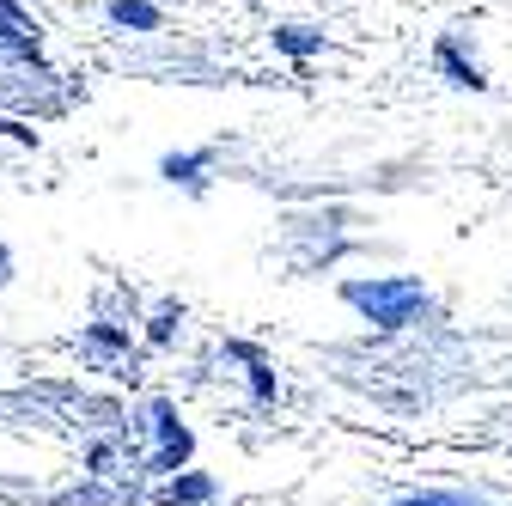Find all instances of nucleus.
<instances>
[{
    "label": "nucleus",
    "mask_w": 512,
    "mask_h": 506,
    "mask_svg": "<svg viewBox=\"0 0 512 506\" xmlns=\"http://www.w3.org/2000/svg\"><path fill=\"white\" fill-rule=\"evenodd\" d=\"M342 299L348 305H360L366 318L378 324V330H403L415 311L427 305V293H421V281L415 275H384V281H348L342 287Z\"/></svg>",
    "instance_id": "f257e3e1"
},
{
    "label": "nucleus",
    "mask_w": 512,
    "mask_h": 506,
    "mask_svg": "<svg viewBox=\"0 0 512 506\" xmlns=\"http://www.w3.org/2000/svg\"><path fill=\"white\" fill-rule=\"evenodd\" d=\"M153 421H159V439H165V446H159V470L183 464V458H189V433L177 427V415H171L165 403H153Z\"/></svg>",
    "instance_id": "f03ea898"
},
{
    "label": "nucleus",
    "mask_w": 512,
    "mask_h": 506,
    "mask_svg": "<svg viewBox=\"0 0 512 506\" xmlns=\"http://www.w3.org/2000/svg\"><path fill=\"white\" fill-rule=\"evenodd\" d=\"M0 43L13 49H37V19L25 7H13V0H0Z\"/></svg>",
    "instance_id": "7ed1b4c3"
},
{
    "label": "nucleus",
    "mask_w": 512,
    "mask_h": 506,
    "mask_svg": "<svg viewBox=\"0 0 512 506\" xmlns=\"http://www.w3.org/2000/svg\"><path fill=\"white\" fill-rule=\"evenodd\" d=\"M110 19L122 31H159V7H147V0H110Z\"/></svg>",
    "instance_id": "20e7f679"
},
{
    "label": "nucleus",
    "mask_w": 512,
    "mask_h": 506,
    "mask_svg": "<svg viewBox=\"0 0 512 506\" xmlns=\"http://www.w3.org/2000/svg\"><path fill=\"white\" fill-rule=\"evenodd\" d=\"M439 68L452 74L458 86H470V92H482V86H488V80L476 74V61H464V55H458V43H439Z\"/></svg>",
    "instance_id": "39448f33"
},
{
    "label": "nucleus",
    "mask_w": 512,
    "mask_h": 506,
    "mask_svg": "<svg viewBox=\"0 0 512 506\" xmlns=\"http://www.w3.org/2000/svg\"><path fill=\"white\" fill-rule=\"evenodd\" d=\"M275 43H281L287 55H317V49H324V31H305V25H281V31H275Z\"/></svg>",
    "instance_id": "423d86ee"
},
{
    "label": "nucleus",
    "mask_w": 512,
    "mask_h": 506,
    "mask_svg": "<svg viewBox=\"0 0 512 506\" xmlns=\"http://www.w3.org/2000/svg\"><path fill=\"white\" fill-rule=\"evenodd\" d=\"M208 494H214L208 476H177V482L165 488V500H208Z\"/></svg>",
    "instance_id": "0eeeda50"
},
{
    "label": "nucleus",
    "mask_w": 512,
    "mask_h": 506,
    "mask_svg": "<svg viewBox=\"0 0 512 506\" xmlns=\"http://www.w3.org/2000/svg\"><path fill=\"white\" fill-rule=\"evenodd\" d=\"M202 165H208V153H183V159L171 153V159H165V177H171V183H177V177H183V183H196Z\"/></svg>",
    "instance_id": "6e6552de"
},
{
    "label": "nucleus",
    "mask_w": 512,
    "mask_h": 506,
    "mask_svg": "<svg viewBox=\"0 0 512 506\" xmlns=\"http://www.w3.org/2000/svg\"><path fill=\"white\" fill-rule=\"evenodd\" d=\"M397 506H488V500H470V494H409Z\"/></svg>",
    "instance_id": "1a4fd4ad"
},
{
    "label": "nucleus",
    "mask_w": 512,
    "mask_h": 506,
    "mask_svg": "<svg viewBox=\"0 0 512 506\" xmlns=\"http://www.w3.org/2000/svg\"><path fill=\"white\" fill-rule=\"evenodd\" d=\"M0 281H7V250H0Z\"/></svg>",
    "instance_id": "9d476101"
}]
</instances>
